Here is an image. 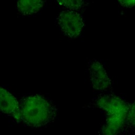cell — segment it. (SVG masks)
Listing matches in <instances>:
<instances>
[{"instance_id": "52a82bcc", "label": "cell", "mask_w": 135, "mask_h": 135, "mask_svg": "<svg viewBox=\"0 0 135 135\" xmlns=\"http://www.w3.org/2000/svg\"><path fill=\"white\" fill-rule=\"evenodd\" d=\"M58 5L68 9L78 11L84 4V0H54Z\"/></svg>"}, {"instance_id": "ba28073f", "label": "cell", "mask_w": 135, "mask_h": 135, "mask_svg": "<svg viewBox=\"0 0 135 135\" xmlns=\"http://www.w3.org/2000/svg\"><path fill=\"white\" fill-rule=\"evenodd\" d=\"M127 121L131 127L135 128V101L129 107Z\"/></svg>"}, {"instance_id": "8992f818", "label": "cell", "mask_w": 135, "mask_h": 135, "mask_svg": "<svg viewBox=\"0 0 135 135\" xmlns=\"http://www.w3.org/2000/svg\"><path fill=\"white\" fill-rule=\"evenodd\" d=\"M43 4V0H17L16 8L20 14L31 15L38 12Z\"/></svg>"}, {"instance_id": "5b68a950", "label": "cell", "mask_w": 135, "mask_h": 135, "mask_svg": "<svg viewBox=\"0 0 135 135\" xmlns=\"http://www.w3.org/2000/svg\"><path fill=\"white\" fill-rule=\"evenodd\" d=\"M0 111L12 114L16 120H21L20 104L17 99L6 90L0 86Z\"/></svg>"}, {"instance_id": "277c9868", "label": "cell", "mask_w": 135, "mask_h": 135, "mask_svg": "<svg viewBox=\"0 0 135 135\" xmlns=\"http://www.w3.org/2000/svg\"><path fill=\"white\" fill-rule=\"evenodd\" d=\"M92 87L98 91H105L111 87V81L103 64L98 61H92L89 67Z\"/></svg>"}, {"instance_id": "7a4b0ae2", "label": "cell", "mask_w": 135, "mask_h": 135, "mask_svg": "<svg viewBox=\"0 0 135 135\" xmlns=\"http://www.w3.org/2000/svg\"><path fill=\"white\" fill-rule=\"evenodd\" d=\"M21 120L33 127L51 122L55 116L53 105L43 97L33 95L23 98L20 104Z\"/></svg>"}, {"instance_id": "3957f363", "label": "cell", "mask_w": 135, "mask_h": 135, "mask_svg": "<svg viewBox=\"0 0 135 135\" xmlns=\"http://www.w3.org/2000/svg\"><path fill=\"white\" fill-rule=\"evenodd\" d=\"M57 22L62 32L71 38L78 37L84 26L82 16L77 11L70 9L62 11L58 15Z\"/></svg>"}, {"instance_id": "6da1fadb", "label": "cell", "mask_w": 135, "mask_h": 135, "mask_svg": "<svg viewBox=\"0 0 135 135\" xmlns=\"http://www.w3.org/2000/svg\"><path fill=\"white\" fill-rule=\"evenodd\" d=\"M96 105L107 113V119L101 129L102 135H118L127 121L129 105L120 98L113 95L99 97Z\"/></svg>"}, {"instance_id": "9c48e42d", "label": "cell", "mask_w": 135, "mask_h": 135, "mask_svg": "<svg viewBox=\"0 0 135 135\" xmlns=\"http://www.w3.org/2000/svg\"><path fill=\"white\" fill-rule=\"evenodd\" d=\"M119 3L127 7H131L135 5V0H118Z\"/></svg>"}]
</instances>
